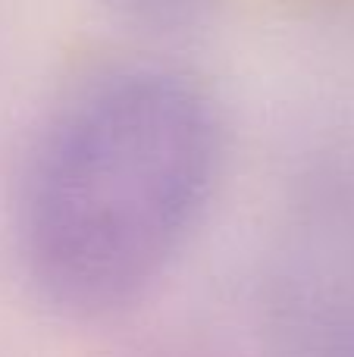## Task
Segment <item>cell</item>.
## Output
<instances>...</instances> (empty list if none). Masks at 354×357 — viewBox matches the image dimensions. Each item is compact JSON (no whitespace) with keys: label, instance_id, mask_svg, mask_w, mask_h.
I'll return each instance as SVG.
<instances>
[{"label":"cell","instance_id":"cell-2","mask_svg":"<svg viewBox=\"0 0 354 357\" xmlns=\"http://www.w3.org/2000/svg\"><path fill=\"white\" fill-rule=\"evenodd\" d=\"M125 19L151 31H179L201 22L213 0H110Z\"/></svg>","mask_w":354,"mask_h":357},{"label":"cell","instance_id":"cell-1","mask_svg":"<svg viewBox=\"0 0 354 357\" xmlns=\"http://www.w3.org/2000/svg\"><path fill=\"white\" fill-rule=\"evenodd\" d=\"M213 98L173 66H123L63 100L16 195V260L69 323L135 310L198 235L223 176Z\"/></svg>","mask_w":354,"mask_h":357}]
</instances>
